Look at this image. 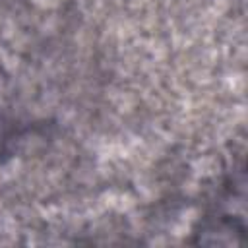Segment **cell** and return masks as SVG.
Returning <instances> with one entry per match:
<instances>
[{
  "mask_svg": "<svg viewBox=\"0 0 248 248\" xmlns=\"http://www.w3.org/2000/svg\"><path fill=\"white\" fill-rule=\"evenodd\" d=\"M33 2H41V4H52V2H58V0H33Z\"/></svg>",
  "mask_w": 248,
  "mask_h": 248,
  "instance_id": "1",
  "label": "cell"
}]
</instances>
